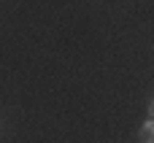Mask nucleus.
Returning <instances> with one entry per match:
<instances>
[{
	"mask_svg": "<svg viewBox=\"0 0 154 143\" xmlns=\"http://www.w3.org/2000/svg\"><path fill=\"white\" fill-rule=\"evenodd\" d=\"M149 114H152V116H154V100H152V103H149Z\"/></svg>",
	"mask_w": 154,
	"mask_h": 143,
	"instance_id": "7ed1b4c3",
	"label": "nucleus"
},
{
	"mask_svg": "<svg viewBox=\"0 0 154 143\" xmlns=\"http://www.w3.org/2000/svg\"><path fill=\"white\" fill-rule=\"evenodd\" d=\"M141 132H146V135H154V116L146 122V124H143V127H141Z\"/></svg>",
	"mask_w": 154,
	"mask_h": 143,
	"instance_id": "f257e3e1",
	"label": "nucleus"
},
{
	"mask_svg": "<svg viewBox=\"0 0 154 143\" xmlns=\"http://www.w3.org/2000/svg\"><path fill=\"white\" fill-rule=\"evenodd\" d=\"M141 138H143V143H154V135H146V132H141Z\"/></svg>",
	"mask_w": 154,
	"mask_h": 143,
	"instance_id": "f03ea898",
	"label": "nucleus"
}]
</instances>
